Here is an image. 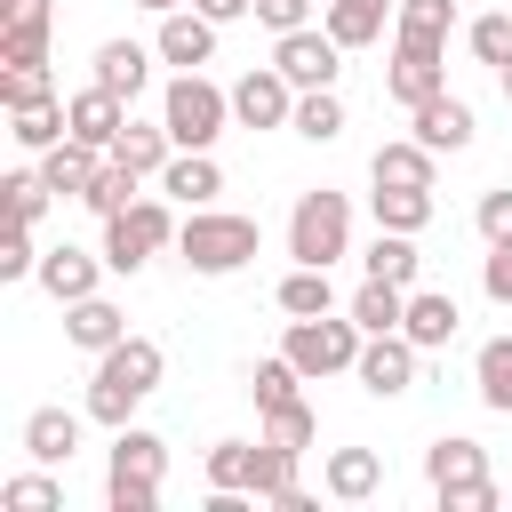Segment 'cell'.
Instances as JSON below:
<instances>
[{
  "mask_svg": "<svg viewBox=\"0 0 512 512\" xmlns=\"http://www.w3.org/2000/svg\"><path fill=\"white\" fill-rule=\"evenodd\" d=\"M160 368H168V352H160L152 336H120L112 352H96V376H88V400H80V408L120 432V424L136 416V400L160 392Z\"/></svg>",
  "mask_w": 512,
  "mask_h": 512,
  "instance_id": "obj_1",
  "label": "cell"
},
{
  "mask_svg": "<svg viewBox=\"0 0 512 512\" xmlns=\"http://www.w3.org/2000/svg\"><path fill=\"white\" fill-rule=\"evenodd\" d=\"M256 216H232V208H192L184 224H176V256L192 264V272H208V280H224V272H240L248 256H256Z\"/></svg>",
  "mask_w": 512,
  "mask_h": 512,
  "instance_id": "obj_2",
  "label": "cell"
},
{
  "mask_svg": "<svg viewBox=\"0 0 512 512\" xmlns=\"http://www.w3.org/2000/svg\"><path fill=\"white\" fill-rule=\"evenodd\" d=\"M160 472H168V440L144 424L112 432V472H104V504L112 512H152L160 504Z\"/></svg>",
  "mask_w": 512,
  "mask_h": 512,
  "instance_id": "obj_3",
  "label": "cell"
},
{
  "mask_svg": "<svg viewBox=\"0 0 512 512\" xmlns=\"http://www.w3.org/2000/svg\"><path fill=\"white\" fill-rule=\"evenodd\" d=\"M160 120H168L176 152H208L224 136V120H232V88H216L208 72H176L168 96H160Z\"/></svg>",
  "mask_w": 512,
  "mask_h": 512,
  "instance_id": "obj_4",
  "label": "cell"
},
{
  "mask_svg": "<svg viewBox=\"0 0 512 512\" xmlns=\"http://www.w3.org/2000/svg\"><path fill=\"white\" fill-rule=\"evenodd\" d=\"M288 256L296 264H336V256H352V200L344 192H304L296 208H288Z\"/></svg>",
  "mask_w": 512,
  "mask_h": 512,
  "instance_id": "obj_5",
  "label": "cell"
},
{
  "mask_svg": "<svg viewBox=\"0 0 512 512\" xmlns=\"http://www.w3.org/2000/svg\"><path fill=\"white\" fill-rule=\"evenodd\" d=\"M360 344H368V328L344 312V320H328V312H312V320H288V336H280V352L304 368V384H320V376H344L352 360H360Z\"/></svg>",
  "mask_w": 512,
  "mask_h": 512,
  "instance_id": "obj_6",
  "label": "cell"
},
{
  "mask_svg": "<svg viewBox=\"0 0 512 512\" xmlns=\"http://www.w3.org/2000/svg\"><path fill=\"white\" fill-rule=\"evenodd\" d=\"M168 240H176V216H168V200H152V192H136L120 216H104V264H112V272H144Z\"/></svg>",
  "mask_w": 512,
  "mask_h": 512,
  "instance_id": "obj_7",
  "label": "cell"
},
{
  "mask_svg": "<svg viewBox=\"0 0 512 512\" xmlns=\"http://www.w3.org/2000/svg\"><path fill=\"white\" fill-rule=\"evenodd\" d=\"M272 64L296 80V88H336V72H344V40L320 24H296V32H280V48H272Z\"/></svg>",
  "mask_w": 512,
  "mask_h": 512,
  "instance_id": "obj_8",
  "label": "cell"
},
{
  "mask_svg": "<svg viewBox=\"0 0 512 512\" xmlns=\"http://www.w3.org/2000/svg\"><path fill=\"white\" fill-rule=\"evenodd\" d=\"M232 120H240V128H288V120H296V80H288L280 64L240 72V80H232Z\"/></svg>",
  "mask_w": 512,
  "mask_h": 512,
  "instance_id": "obj_9",
  "label": "cell"
},
{
  "mask_svg": "<svg viewBox=\"0 0 512 512\" xmlns=\"http://www.w3.org/2000/svg\"><path fill=\"white\" fill-rule=\"evenodd\" d=\"M448 88V48H400L392 40V72H384V96L400 104V112H416L424 96H440Z\"/></svg>",
  "mask_w": 512,
  "mask_h": 512,
  "instance_id": "obj_10",
  "label": "cell"
},
{
  "mask_svg": "<svg viewBox=\"0 0 512 512\" xmlns=\"http://www.w3.org/2000/svg\"><path fill=\"white\" fill-rule=\"evenodd\" d=\"M352 376H360L376 400H400V392L416 384V344H408L400 328H392V336H368V344H360V360H352Z\"/></svg>",
  "mask_w": 512,
  "mask_h": 512,
  "instance_id": "obj_11",
  "label": "cell"
},
{
  "mask_svg": "<svg viewBox=\"0 0 512 512\" xmlns=\"http://www.w3.org/2000/svg\"><path fill=\"white\" fill-rule=\"evenodd\" d=\"M152 48H160V64L200 72V64L216 56V16H200V8H168V16H160V32H152Z\"/></svg>",
  "mask_w": 512,
  "mask_h": 512,
  "instance_id": "obj_12",
  "label": "cell"
},
{
  "mask_svg": "<svg viewBox=\"0 0 512 512\" xmlns=\"http://www.w3.org/2000/svg\"><path fill=\"white\" fill-rule=\"evenodd\" d=\"M112 264L104 256H88V248H72V240H56V248H40V288L56 296V304H80V296H96V280H104Z\"/></svg>",
  "mask_w": 512,
  "mask_h": 512,
  "instance_id": "obj_13",
  "label": "cell"
},
{
  "mask_svg": "<svg viewBox=\"0 0 512 512\" xmlns=\"http://www.w3.org/2000/svg\"><path fill=\"white\" fill-rule=\"evenodd\" d=\"M408 128H416V144H432V152H464L480 120H472V104H464V96H448V88H440V96H424V104L408 112Z\"/></svg>",
  "mask_w": 512,
  "mask_h": 512,
  "instance_id": "obj_14",
  "label": "cell"
},
{
  "mask_svg": "<svg viewBox=\"0 0 512 512\" xmlns=\"http://www.w3.org/2000/svg\"><path fill=\"white\" fill-rule=\"evenodd\" d=\"M64 112H72V136H80V144H96V152H112V136L128 128V96H112V88H96V80H88Z\"/></svg>",
  "mask_w": 512,
  "mask_h": 512,
  "instance_id": "obj_15",
  "label": "cell"
},
{
  "mask_svg": "<svg viewBox=\"0 0 512 512\" xmlns=\"http://www.w3.org/2000/svg\"><path fill=\"white\" fill-rule=\"evenodd\" d=\"M80 416H88V408H80ZM80 416H72V408H32V416H24V456H32V464H72V456H80Z\"/></svg>",
  "mask_w": 512,
  "mask_h": 512,
  "instance_id": "obj_16",
  "label": "cell"
},
{
  "mask_svg": "<svg viewBox=\"0 0 512 512\" xmlns=\"http://www.w3.org/2000/svg\"><path fill=\"white\" fill-rule=\"evenodd\" d=\"M424 480H432V496H440V488H464V480H488V448L464 440V432H440V440L424 448Z\"/></svg>",
  "mask_w": 512,
  "mask_h": 512,
  "instance_id": "obj_17",
  "label": "cell"
},
{
  "mask_svg": "<svg viewBox=\"0 0 512 512\" xmlns=\"http://www.w3.org/2000/svg\"><path fill=\"white\" fill-rule=\"evenodd\" d=\"M320 480H328L336 504H368V496L384 488V456H376V448H328Z\"/></svg>",
  "mask_w": 512,
  "mask_h": 512,
  "instance_id": "obj_18",
  "label": "cell"
},
{
  "mask_svg": "<svg viewBox=\"0 0 512 512\" xmlns=\"http://www.w3.org/2000/svg\"><path fill=\"white\" fill-rule=\"evenodd\" d=\"M64 336H72L80 352H112V344L128 336V312H120L112 296H80V304H64Z\"/></svg>",
  "mask_w": 512,
  "mask_h": 512,
  "instance_id": "obj_19",
  "label": "cell"
},
{
  "mask_svg": "<svg viewBox=\"0 0 512 512\" xmlns=\"http://www.w3.org/2000/svg\"><path fill=\"white\" fill-rule=\"evenodd\" d=\"M456 296H440V288H408V320H400V336L416 344V352H440L448 336H456Z\"/></svg>",
  "mask_w": 512,
  "mask_h": 512,
  "instance_id": "obj_20",
  "label": "cell"
},
{
  "mask_svg": "<svg viewBox=\"0 0 512 512\" xmlns=\"http://www.w3.org/2000/svg\"><path fill=\"white\" fill-rule=\"evenodd\" d=\"M400 16V0H320V24L344 40V48H368L384 40V24Z\"/></svg>",
  "mask_w": 512,
  "mask_h": 512,
  "instance_id": "obj_21",
  "label": "cell"
},
{
  "mask_svg": "<svg viewBox=\"0 0 512 512\" xmlns=\"http://www.w3.org/2000/svg\"><path fill=\"white\" fill-rule=\"evenodd\" d=\"M152 56H160V48H136V40H104V48H96V88H112V96H128V104H136V88L152 80Z\"/></svg>",
  "mask_w": 512,
  "mask_h": 512,
  "instance_id": "obj_22",
  "label": "cell"
},
{
  "mask_svg": "<svg viewBox=\"0 0 512 512\" xmlns=\"http://www.w3.org/2000/svg\"><path fill=\"white\" fill-rule=\"evenodd\" d=\"M112 160H128L136 176H160V168L176 160V136H168V120H128V128L112 136Z\"/></svg>",
  "mask_w": 512,
  "mask_h": 512,
  "instance_id": "obj_23",
  "label": "cell"
},
{
  "mask_svg": "<svg viewBox=\"0 0 512 512\" xmlns=\"http://www.w3.org/2000/svg\"><path fill=\"white\" fill-rule=\"evenodd\" d=\"M432 176H440V152L416 144V136L376 144V160H368V184H432Z\"/></svg>",
  "mask_w": 512,
  "mask_h": 512,
  "instance_id": "obj_24",
  "label": "cell"
},
{
  "mask_svg": "<svg viewBox=\"0 0 512 512\" xmlns=\"http://www.w3.org/2000/svg\"><path fill=\"white\" fill-rule=\"evenodd\" d=\"M160 192H168V200H184V208H208V200L224 192V168H216L208 152H176V160L160 168Z\"/></svg>",
  "mask_w": 512,
  "mask_h": 512,
  "instance_id": "obj_25",
  "label": "cell"
},
{
  "mask_svg": "<svg viewBox=\"0 0 512 512\" xmlns=\"http://www.w3.org/2000/svg\"><path fill=\"white\" fill-rule=\"evenodd\" d=\"M368 208H376V232H424L432 224V184H376Z\"/></svg>",
  "mask_w": 512,
  "mask_h": 512,
  "instance_id": "obj_26",
  "label": "cell"
},
{
  "mask_svg": "<svg viewBox=\"0 0 512 512\" xmlns=\"http://www.w3.org/2000/svg\"><path fill=\"white\" fill-rule=\"evenodd\" d=\"M448 32H456V0H400V16H392L400 48H448Z\"/></svg>",
  "mask_w": 512,
  "mask_h": 512,
  "instance_id": "obj_27",
  "label": "cell"
},
{
  "mask_svg": "<svg viewBox=\"0 0 512 512\" xmlns=\"http://www.w3.org/2000/svg\"><path fill=\"white\" fill-rule=\"evenodd\" d=\"M0 64H48V0L8 8V24H0Z\"/></svg>",
  "mask_w": 512,
  "mask_h": 512,
  "instance_id": "obj_28",
  "label": "cell"
},
{
  "mask_svg": "<svg viewBox=\"0 0 512 512\" xmlns=\"http://www.w3.org/2000/svg\"><path fill=\"white\" fill-rule=\"evenodd\" d=\"M96 168H104V152H96V144H80V136H64V144H48V152H40L48 192H72V200L88 192V176H96Z\"/></svg>",
  "mask_w": 512,
  "mask_h": 512,
  "instance_id": "obj_29",
  "label": "cell"
},
{
  "mask_svg": "<svg viewBox=\"0 0 512 512\" xmlns=\"http://www.w3.org/2000/svg\"><path fill=\"white\" fill-rule=\"evenodd\" d=\"M360 264H368V280H392V288H416V280H424V256H416V232H376Z\"/></svg>",
  "mask_w": 512,
  "mask_h": 512,
  "instance_id": "obj_30",
  "label": "cell"
},
{
  "mask_svg": "<svg viewBox=\"0 0 512 512\" xmlns=\"http://www.w3.org/2000/svg\"><path fill=\"white\" fill-rule=\"evenodd\" d=\"M472 392H480V408L512 416V336H488L472 352Z\"/></svg>",
  "mask_w": 512,
  "mask_h": 512,
  "instance_id": "obj_31",
  "label": "cell"
},
{
  "mask_svg": "<svg viewBox=\"0 0 512 512\" xmlns=\"http://www.w3.org/2000/svg\"><path fill=\"white\" fill-rule=\"evenodd\" d=\"M8 120H16L8 136H16L24 152H48V144H64V136H72V112H64V96H40V104H16Z\"/></svg>",
  "mask_w": 512,
  "mask_h": 512,
  "instance_id": "obj_32",
  "label": "cell"
},
{
  "mask_svg": "<svg viewBox=\"0 0 512 512\" xmlns=\"http://www.w3.org/2000/svg\"><path fill=\"white\" fill-rule=\"evenodd\" d=\"M280 312H288V320L336 312V280H328V264H296V272L280 280Z\"/></svg>",
  "mask_w": 512,
  "mask_h": 512,
  "instance_id": "obj_33",
  "label": "cell"
},
{
  "mask_svg": "<svg viewBox=\"0 0 512 512\" xmlns=\"http://www.w3.org/2000/svg\"><path fill=\"white\" fill-rule=\"evenodd\" d=\"M352 320H360L368 336H392V328L408 320V288H392V280H360V288H352Z\"/></svg>",
  "mask_w": 512,
  "mask_h": 512,
  "instance_id": "obj_34",
  "label": "cell"
},
{
  "mask_svg": "<svg viewBox=\"0 0 512 512\" xmlns=\"http://www.w3.org/2000/svg\"><path fill=\"white\" fill-rule=\"evenodd\" d=\"M256 464H264V440H216L208 448V488H248L256 496Z\"/></svg>",
  "mask_w": 512,
  "mask_h": 512,
  "instance_id": "obj_35",
  "label": "cell"
},
{
  "mask_svg": "<svg viewBox=\"0 0 512 512\" xmlns=\"http://www.w3.org/2000/svg\"><path fill=\"white\" fill-rule=\"evenodd\" d=\"M296 136H312V144H336L344 136V104H336V88H296V120H288Z\"/></svg>",
  "mask_w": 512,
  "mask_h": 512,
  "instance_id": "obj_36",
  "label": "cell"
},
{
  "mask_svg": "<svg viewBox=\"0 0 512 512\" xmlns=\"http://www.w3.org/2000/svg\"><path fill=\"white\" fill-rule=\"evenodd\" d=\"M136 184H144V176H136L128 160H112V152H104V168H96V176H88V192H80V208H96V216H120V208L136 200Z\"/></svg>",
  "mask_w": 512,
  "mask_h": 512,
  "instance_id": "obj_37",
  "label": "cell"
},
{
  "mask_svg": "<svg viewBox=\"0 0 512 512\" xmlns=\"http://www.w3.org/2000/svg\"><path fill=\"white\" fill-rule=\"evenodd\" d=\"M264 440H272V448H296V456L320 440V416L304 408V392H296V400H280V408H264Z\"/></svg>",
  "mask_w": 512,
  "mask_h": 512,
  "instance_id": "obj_38",
  "label": "cell"
},
{
  "mask_svg": "<svg viewBox=\"0 0 512 512\" xmlns=\"http://www.w3.org/2000/svg\"><path fill=\"white\" fill-rule=\"evenodd\" d=\"M296 384H304V368H296L288 352H272V360H256V368H248V392H256V416H264V408H280V400H296Z\"/></svg>",
  "mask_w": 512,
  "mask_h": 512,
  "instance_id": "obj_39",
  "label": "cell"
},
{
  "mask_svg": "<svg viewBox=\"0 0 512 512\" xmlns=\"http://www.w3.org/2000/svg\"><path fill=\"white\" fill-rule=\"evenodd\" d=\"M0 504L8 512H64V488L48 472H16V480H0Z\"/></svg>",
  "mask_w": 512,
  "mask_h": 512,
  "instance_id": "obj_40",
  "label": "cell"
},
{
  "mask_svg": "<svg viewBox=\"0 0 512 512\" xmlns=\"http://www.w3.org/2000/svg\"><path fill=\"white\" fill-rule=\"evenodd\" d=\"M0 192H8V216H16V224H40V216H48V176H40V168H16Z\"/></svg>",
  "mask_w": 512,
  "mask_h": 512,
  "instance_id": "obj_41",
  "label": "cell"
},
{
  "mask_svg": "<svg viewBox=\"0 0 512 512\" xmlns=\"http://www.w3.org/2000/svg\"><path fill=\"white\" fill-rule=\"evenodd\" d=\"M40 96H56V88H48V64H8V72H0V104H8V112H16V104H40Z\"/></svg>",
  "mask_w": 512,
  "mask_h": 512,
  "instance_id": "obj_42",
  "label": "cell"
},
{
  "mask_svg": "<svg viewBox=\"0 0 512 512\" xmlns=\"http://www.w3.org/2000/svg\"><path fill=\"white\" fill-rule=\"evenodd\" d=\"M464 40H472V56H480V64H512V16H472V32H464Z\"/></svg>",
  "mask_w": 512,
  "mask_h": 512,
  "instance_id": "obj_43",
  "label": "cell"
},
{
  "mask_svg": "<svg viewBox=\"0 0 512 512\" xmlns=\"http://www.w3.org/2000/svg\"><path fill=\"white\" fill-rule=\"evenodd\" d=\"M496 504H504L496 472H488V480H464V488H440V512H496Z\"/></svg>",
  "mask_w": 512,
  "mask_h": 512,
  "instance_id": "obj_44",
  "label": "cell"
},
{
  "mask_svg": "<svg viewBox=\"0 0 512 512\" xmlns=\"http://www.w3.org/2000/svg\"><path fill=\"white\" fill-rule=\"evenodd\" d=\"M40 272V240H32V224H16V240L0 248V280H32Z\"/></svg>",
  "mask_w": 512,
  "mask_h": 512,
  "instance_id": "obj_45",
  "label": "cell"
},
{
  "mask_svg": "<svg viewBox=\"0 0 512 512\" xmlns=\"http://www.w3.org/2000/svg\"><path fill=\"white\" fill-rule=\"evenodd\" d=\"M472 224H480V240H512V192H504V184H496V192H480Z\"/></svg>",
  "mask_w": 512,
  "mask_h": 512,
  "instance_id": "obj_46",
  "label": "cell"
},
{
  "mask_svg": "<svg viewBox=\"0 0 512 512\" xmlns=\"http://www.w3.org/2000/svg\"><path fill=\"white\" fill-rule=\"evenodd\" d=\"M480 288H488V304H512V240H488V264H480Z\"/></svg>",
  "mask_w": 512,
  "mask_h": 512,
  "instance_id": "obj_47",
  "label": "cell"
},
{
  "mask_svg": "<svg viewBox=\"0 0 512 512\" xmlns=\"http://www.w3.org/2000/svg\"><path fill=\"white\" fill-rule=\"evenodd\" d=\"M312 8H320V0H256V16H264L272 32H296V24H312Z\"/></svg>",
  "mask_w": 512,
  "mask_h": 512,
  "instance_id": "obj_48",
  "label": "cell"
},
{
  "mask_svg": "<svg viewBox=\"0 0 512 512\" xmlns=\"http://www.w3.org/2000/svg\"><path fill=\"white\" fill-rule=\"evenodd\" d=\"M192 8H200V16H216V24H240L256 0H192Z\"/></svg>",
  "mask_w": 512,
  "mask_h": 512,
  "instance_id": "obj_49",
  "label": "cell"
},
{
  "mask_svg": "<svg viewBox=\"0 0 512 512\" xmlns=\"http://www.w3.org/2000/svg\"><path fill=\"white\" fill-rule=\"evenodd\" d=\"M136 8H152V16H168V8H192V0H136Z\"/></svg>",
  "mask_w": 512,
  "mask_h": 512,
  "instance_id": "obj_50",
  "label": "cell"
},
{
  "mask_svg": "<svg viewBox=\"0 0 512 512\" xmlns=\"http://www.w3.org/2000/svg\"><path fill=\"white\" fill-rule=\"evenodd\" d=\"M496 80H504V104H512V64H496Z\"/></svg>",
  "mask_w": 512,
  "mask_h": 512,
  "instance_id": "obj_51",
  "label": "cell"
},
{
  "mask_svg": "<svg viewBox=\"0 0 512 512\" xmlns=\"http://www.w3.org/2000/svg\"><path fill=\"white\" fill-rule=\"evenodd\" d=\"M8 8H32V0H8Z\"/></svg>",
  "mask_w": 512,
  "mask_h": 512,
  "instance_id": "obj_52",
  "label": "cell"
}]
</instances>
